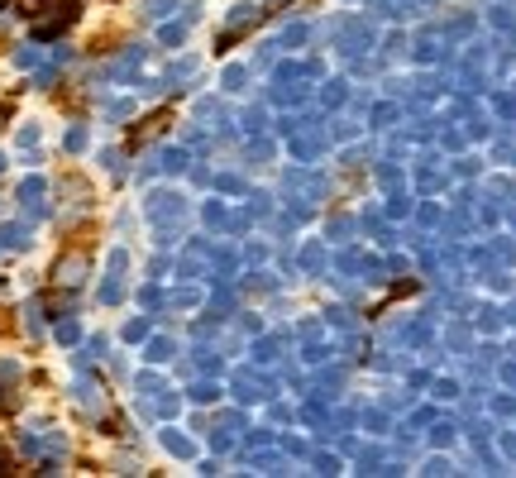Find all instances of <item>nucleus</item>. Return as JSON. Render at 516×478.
<instances>
[{"mask_svg":"<svg viewBox=\"0 0 516 478\" xmlns=\"http://www.w3.org/2000/svg\"><path fill=\"white\" fill-rule=\"evenodd\" d=\"M0 5H5V0H0Z\"/></svg>","mask_w":516,"mask_h":478,"instance_id":"obj_1","label":"nucleus"}]
</instances>
